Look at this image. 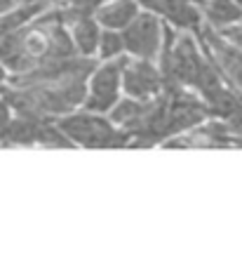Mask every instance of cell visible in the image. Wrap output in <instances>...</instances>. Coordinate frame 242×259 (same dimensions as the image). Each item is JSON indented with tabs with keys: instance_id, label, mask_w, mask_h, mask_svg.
<instances>
[{
	"instance_id": "10",
	"label": "cell",
	"mask_w": 242,
	"mask_h": 259,
	"mask_svg": "<svg viewBox=\"0 0 242 259\" xmlns=\"http://www.w3.org/2000/svg\"><path fill=\"white\" fill-rule=\"evenodd\" d=\"M50 5H52V0H42V3H31V5H12L10 10L0 12V38L17 31V28H21L31 19H35Z\"/></svg>"
},
{
	"instance_id": "13",
	"label": "cell",
	"mask_w": 242,
	"mask_h": 259,
	"mask_svg": "<svg viewBox=\"0 0 242 259\" xmlns=\"http://www.w3.org/2000/svg\"><path fill=\"white\" fill-rule=\"evenodd\" d=\"M219 35H223L228 42H233L237 50H242V21L237 24H230L226 28H219Z\"/></svg>"
},
{
	"instance_id": "14",
	"label": "cell",
	"mask_w": 242,
	"mask_h": 259,
	"mask_svg": "<svg viewBox=\"0 0 242 259\" xmlns=\"http://www.w3.org/2000/svg\"><path fill=\"white\" fill-rule=\"evenodd\" d=\"M12 116H14V111H12V106L7 104V99L3 95H0V127H5L10 120H12Z\"/></svg>"
},
{
	"instance_id": "9",
	"label": "cell",
	"mask_w": 242,
	"mask_h": 259,
	"mask_svg": "<svg viewBox=\"0 0 242 259\" xmlns=\"http://www.w3.org/2000/svg\"><path fill=\"white\" fill-rule=\"evenodd\" d=\"M198 7H200V14L207 21V26L216 28V31L242 21V10L237 7L235 0H200Z\"/></svg>"
},
{
	"instance_id": "15",
	"label": "cell",
	"mask_w": 242,
	"mask_h": 259,
	"mask_svg": "<svg viewBox=\"0 0 242 259\" xmlns=\"http://www.w3.org/2000/svg\"><path fill=\"white\" fill-rule=\"evenodd\" d=\"M7 78H10V73H7V68L0 64V88H3V85L7 82Z\"/></svg>"
},
{
	"instance_id": "19",
	"label": "cell",
	"mask_w": 242,
	"mask_h": 259,
	"mask_svg": "<svg viewBox=\"0 0 242 259\" xmlns=\"http://www.w3.org/2000/svg\"><path fill=\"white\" fill-rule=\"evenodd\" d=\"M235 3H237V7H240V10H242V0H235Z\"/></svg>"
},
{
	"instance_id": "7",
	"label": "cell",
	"mask_w": 242,
	"mask_h": 259,
	"mask_svg": "<svg viewBox=\"0 0 242 259\" xmlns=\"http://www.w3.org/2000/svg\"><path fill=\"white\" fill-rule=\"evenodd\" d=\"M61 12H64V24L75 45V52L80 57H96L101 24L94 19V12H73L66 7H61Z\"/></svg>"
},
{
	"instance_id": "17",
	"label": "cell",
	"mask_w": 242,
	"mask_h": 259,
	"mask_svg": "<svg viewBox=\"0 0 242 259\" xmlns=\"http://www.w3.org/2000/svg\"><path fill=\"white\" fill-rule=\"evenodd\" d=\"M10 7H12V0H0V12H5Z\"/></svg>"
},
{
	"instance_id": "18",
	"label": "cell",
	"mask_w": 242,
	"mask_h": 259,
	"mask_svg": "<svg viewBox=\"0 0 242 259\" xmlns=\"http://www.w3.org/2000/svg\"><path fill=\"white\" fill-rule=\"evenodd\" d=\"M233 146H237V149H242V137H235V139H233Z\"/></svg>"
},
{
	"instance_id": "11",
	"label": "cell",
	"mask_w": 242,
	"mask_h": 259,
	"mask_svg": "<svg viewBox=\"0 0 242 259\" xmlns=\"http://www.w3.org/2000/svg\"><path fill=\"white\" fill-rule=\"evenodd\" d=\"M122 52H125V45H122L120 31H113V28H101L96 57H99L101 62H106V59H115V57H120Z\"/></svg>"
},
{
	"instance_id": "4",
	"label": "cell",
	"mask_w": 242,
	"mask_h": 259,
	"mask_svg": "<svg viewBox=\"0 0 242 259\" xmlns=\"http://www.w3.org/2000/svg\"><path fill=\"white\" fill-rule=\"evenodd\" d=\"M162 28H165V21L158 14L148 12V10H143V12L139 10L134 19L129 21L125 28H120L125 52L129 57L155 62L162 48Z\"/></svg>"
},
{
	"instance_id": "1",
	"label": "cell",
	"mask_w": 242,
	"mask_h": 259,
	"mask_svg": "<svg viewBox=\"0 0 242 259\" xmlns=\"http://www.w3.org/2000/svg\"><path fill=\"white\" fill-rule=\"evenodd\" d=\"M73 55L78 52L64 24V12L57 3L21 28L0 38V64L10 75L31 71L50 59Z\"/></svg>"
},
{
	"instance_id": "12",
	"label": "cell",
	"mask_w": 242,
	"mask_h": 259,
	"mask_svg": "<svg viewBox=\"0 0 242 259\" xmlns=\"http://www.w3.org/2000/svg\"><path fill=\"white\" fill-rule=\"evenodd\" d=\"M104 0H57V5L73 10V12H94Z\"/></svg>"
},
{
	"instance_id": "8",
	"label": "cell",
	"mask_w": 242,
	"mask_h": 259,
	"mask_svg": "<svg viewBox=\"0 0 242 259\" xmlns=\"http://www.w3.org/2000/svg\"><path fill=\"white\" fill-rule=\"evenodd\" d=\"M141 7L136 5V0H104L94 10V19L101 24V28H113L120 31L139 14Z\"/></svg>"
},
{
	"instance_id": "16",
	"label": "cell",
	"mask_w": 242,
	"mask_h": 259,
	"mask_svg": "<svg viewBox=\"0 0 242 259\" xmlns=\"http://www.w3.org/2000/svg\"><path fill=\"white\" fill-rule=\"evenodd\" d=\"M31 3H42V0H12V5H31Z\"/></svg>"
},
{
	"instance_id": "2",
	"label": "cell",
	"mask_w": 242,
	"mask_h": 259,
	"mask_svg": "<svg viewBox=\"0 0 242 259\" xmlns=\"http://www.w3.org/2000/svg\"><path fill=\"white\" fill-rule=\"evenodd\" d=\"M59 130L73 142V146L85 149H125L132 137L108 120L106 113H92L85 109H73L64 116L54 118Z\"/></svg>"
},
{
	"instance_id": "3",
	"label": "cell",
	"mask_w": 242,
	"mask_h": 259,
	"mask_svg": "<svg viewBox=\"0 0 242 259\" xmlns=\"http://www.w3.org/2000/svg\"><path fill=\"white\" fill-rule=\"evenodd\" d=\"M127 59L129 55L122 52L120 57L99 62L92 68V73L87 75V90H85V99H82L80 109L92 111V113H108V109L122 97L120 75Z\"/></svg>"
},
{
	"instance_id": "6",
	"label": "cell",
	"mask_w": 242,
	"mask_h": 259,
	"mask_svg": "<svg viewBox=\"0 0 242 259\" xmlns=\"http://www.w3.org/2000/svg\"><path fill=\"white\" fill-rule=\"evenodd\" d=\"M120 88L127 97L134 99H153L162 90V75L158 64L151 59H139V57H129L127 64L122 66L120 75Z\"/></svg>"
},
{
	"instance_id": "5",
	"label": "cell",
	"mask_w": 242,
	"mask_h": 259,
	"mask_svg": "<svg viewBox=\"0 0 242 259\" xmlns=\"http://www.w3.org/2000/svg\"><path fill=\"white\" fill-rule=\"evenodd\" d=\"M198 42L202 45V52L207 55V59L219 68V73L223 75V80L230 88H235L242 92V50H237L233 42H228L219 31L212 26H202L195 31Z\"/></svg>"
}]
</instances>
